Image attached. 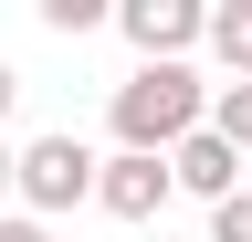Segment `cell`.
Masks as SVG:
<instances>
[{
    "label": "cell",
    "mask_w": 252,
    "mask_h": 242,
    "mask_svg": "<svg viewBox=\"0 0 252 242\" xmlns=\"http://www.w3.org/2000/svg\"><path fill=\"white\" fill-rule=\"evenodd\" d=\"M200 42L231 64V84H252V0H220V11L200 21Z\"/></svg>",
    "instance_id": "6"
},
{
    "label": "cell",
    "mask_w": 252,
    "mask_h": 242,
    "mask_svg": "<svg viewBox=\"0 0 252 242\" xmlns=\"http://www.w3.org/2000/svg\"><path fill=\"white\" fill-rule=\"evenodd\" d=\"M200 0H126L116 11V32L137 42V64H189V42H200Z\"/></svg>",
    "instance_id": "3"
},
{
    "label": "cell",
    "mask_w": 252,
    "mask_h": 242,
    "mask_svg": "<svg viewBox=\"0 0 252 242\" xmlns=\"http://www.w3.org/2000/svg\"><path fill=\"white\" fill-rule=\"evenodd\" d=\"M200 116H210V84L189 64H137L116 84V147H137V158H168Z\"/></svg>",
    "instance_id": "1"
},
{
    "label": "cell",
    "mask_w": 252,
    "mask_h": 242,
    "mask_svg": "<svg viewBox=\"0 0 252 242\" xmlns=\"http://www.w3.org/2000/svg\"><path fill=\"white\" fill-rule=\"evenodd\" d=\"M200 127H210L220 147H231V158H252V84H220V95H210V116H200Z\"/></svg>",
    "instance_id": "7"
},
{
    "label": "cell",
    "mask_w": 252,
    "mask_h": 242,
    "mask_svg": "<svg viewBox=\"0 0 252 242\" xmlns=\"http://www.w3.org/2000/svg\"><path fill=\"white\" fill-rule=\"evenodd\" d=\"M94 210H116V221H158V210H168V158H137V147L94 158Z\"/></svg>",
    "instance_id": "4"
},
{
    "label": "cell",
    "mask_w": 252,
    "mask_h": 242,
    "mask_svg": "<svg viewBox=\"0 0 252 242\" xmlns=\"http://www.w3.org/2000/svg\"><path fill=\"white\" fill-rule=\"evenodd\" d=\"M11 190H21L32 210L94 200V147H84V137H32V147H11Z\"/></svg>",
    "instance_id": "2"
},
{
    "label": "cell",
    "mask_w": 252,
    "mask_h": 242,
    "mask_svg": "<svg viewBox=\"0 0 252 242\" xmlns=\"http://www.w3.org/2000/svg\"><path fill=\"white\" fill-rule=\"evenodd\" d=\"M0 200H11V137H0Z\"/></svg>",
    "instance_id": "12"
},
{
    "label": "cell",
    "mask_w": 252,
    "mask_h": 242,
    "mask_svg": "<svg viewBox=\"0 0 252 242\" xmlns=\"http://www.w3.org/2000/svg\"><path fill=\"white\" fill-rule=\"evenodd\" d=\"M42 21H53V32H94V21H105V0H42Z\"/></svg>",
    "instance_id": "9"
},
{
    "label": "cell",
    "mask_w": 252,
    "mask_h": 242,
    "mask_svg": "<svg viewBox=\"0 0 252 242\" xmlns=\"http://www.w3.org/2000/svg\"><path fill=\"white\" fill-rule=\"evenodd\" d=\"M168 190H200V200H231V190H242V158H231V147H220L210 127H189V137L168 147Z\"/></svg>",
    "instance_id": "5"
},
{
    "label": "cell",
    "mask_w": 252,
    "mask_h": 242,
    "mask_svg": "<svg viewBox=\"0 0 252 242\" xmlns=\"http://www.w3.org/2000/svg\"><path fill=\"white\" fill-rule=\"evenodd\" d=\"M0 242H53V232L42 221H0Z\"/></svg>",
    "instance_id": "10"
},
{
    "label": "cell",
    "mask_w": 252,
    "mask_h": 242,
    "mask_svg": "<svg viewBox=\"0 0 252 242\" xmlns=\"http://www.w3.org/2000/svg\"><path fill=\"white\" fill-rule=\"evenodd\" d=\"M11 95H21V74H11V64H0V116H11Z\"/></svg>",
    "instance_id": "11"
},
{
    "label": "cell",
    "mask_w": 252,
    "mask_h": 242,
    "mask_svg": "<svg viewBox=\"0 0 252 242\" xmlns=\"http://www.w3.org/2000/svg\"><path fill=\"white\" fill-rule=\"evenodd\" d=\"M210 242H252V190H231V200H210Z\"/></svg>",
    "instance_id": "8"
}]
</instances>
